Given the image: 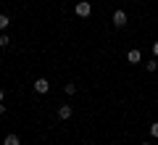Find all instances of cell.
<instances>
[{
	"mask_svg": "<svg viewBox=\"0 0 158 145\" xmlns=\"http://www.w3.org/2000/svg\"><path fill=\"white\" fill-rule=\"evenodd\" d=\"M48 90H50V82H48L45 77H40V79H34V92H40V95H45Z\"/></svg>",
	"mask_w": 158,
	"mask_h": 145,
	"instance_id": "cell-1",
	"label": "cell"
},
{
	"mask_svg": "<svg viewBox=\"0 0 158 145\" xmlns=\"http://www.w3.org/2000/svg\"><path fill=\"white\" fill-rule=\"evenodd\" d=\"M92 13V6L87 3V0H82V3H77V16H82V19H87Z\"/></svg>",
	"mask_w": 158,
	"mask_h": 145,
	"instance_id": "cell-2",
	"label": "cell"
},
{
	"mask_svg": "<svg viewBox=\"0 0 158 145\" xmlns=\"http://www.w3.org/2000/svg\"><path fill=\"white\" fill-rule=\"evenodd\" d=\"M113 27H127V13L124 11H116V13H113Z\"/></svg>",
	"mask_w": 158,
	"mask_h": 145,
	"instance_id": "cell-3",
	"label": "cell"
},
{
	"mask_svg": "<svg viewBox=\"0 0 158 145\" xmlns=\"http://www.w3.org/2000/svg\"><path fill=\"white\" fill-rule=\"evenodd\" d=\"M71 113H74L71 106H61V108H58V119H63V122H66V119H71Z\"/></svg>",
	"mask_w": 158,
	"mask_h": 145,
	"instance_id": "cell-4",
	"label": "cell"
},
{
	"mask_svg": "<svg viewBox=\"0 0 158 145\" xmlns=\"http://www.w3.org/2000/svg\"><path fill=\"white\" fill-rule=\"evenodd\" d=\"M127 61H129V63H140L142 61V53L140 50H129V53H127Z\"/></svg>",
	"mask_w": 158,
	"mask_h": 145,
	"instance_id": "cell-5",
	"label": "cell"
},
{
	"mask_svg": "<svg viewBox=\"0 0 158 145\" xmlns=\"http://www.w3.org/2000/svg\"><path fill=\"white\" fill-rule=\"evenodd\" d=\"M3 145H21V140H19V134H6Z\"/></svg>",
	"mask_w": 158,
	"mask_h": 145,
	"instance_id": "cell-6",
	"label": "cell"
},
{
	"mask_svg": "<svg viewBox=\"0 0 158 145\" xmlns=\"http://www.w3.org/2000/svg\"><path fill=\"white\" fill-rule=\"evenodd\" d=\"M8 24H11V19H8L6 13H0V32H6V29H8Z\"/></svg>",
	"mask_w": 158,
	"mask_h": 145,
	"instance_id": "cell-7",
	"label": "cell"
},
{
	"mask_svg": "<svg viewBox=\"0 0 158 145\" xmlns=\"http://www.w3.org/2000/svg\"><path fill=\"white\" fill-rule=\"evenodd\" d=\"M145 69H148V71L153 74V71H156V69H158V58H150V61L145 63Z\"/></svg>",
	"mask_w": 158,
	"mask_h": 145,
	"instance_id": "cell-8",
	"label": "cell"
},
{
	"mask_svg": "<svg viewBox=\"0 0 158 145\" xmlns=\"http://www.w3.org/2000/svg\"><path fill=\"white\" fill-rule=\"evenodd\" d=\"M8 45H11V37L6 32H0V48H8Z\"/></svg>",
	"mask_w": 158,
	"mask_h": 145,
	"instance_id": "cell-9",
	"label": "cell"
},
{
	"mask_svg": "<svg viewBox=\"0 0 158 145\" xmlns=\"http://www.w3.org/2000/svg\"><path fill=\"white\" fill-rule=\"evenodd\" d=\"M63 92H66V95H74V92H77V84H63Z\"/></svg>",
	"mask_w": 158,
	"mask_h": 145,
	"instance_id": "cell-10",
	"label": "cell"
},
{
	"mask_svg": "<svg viewBox=\"0 0 158 145\" xmlns=\"http://www.w3.org/2000/svg\"><path fill=\"white\" fill-rule=\"evenodd\" d=\"M150 134H153V137H158V122H153V127H150Z\"/></svg>",
	"mask_w": 158,
	"mask_h": 145,
	"instance_id": "cell-11",
	"label": "cell"
},
{
	"mask_svg": "<svg viewBox=\"0 0 158 145\" xmlns=\"http://www.w3.org/2000/svg\"><path fill=\"white\" fill-rule=\"evenodd\" d=\"M3 100H6V90L0 87V103H3Z\"/></svg>",
	"mask_w": 158,
	"mask_h": 145,
	"instance_id": "cell-12",
	"label": "cell"
},
{
	"mask_svg": "<svg viewBox=\"0 0 158 145\" xmlns=\"http://www.w3.org/2000/svg\"><path fill=\"white\" fill-rule=\"evenodd\" d=\"M3 113H6V100L0 103V116H3Z\"/></svg>",
	"mask_w": 158,
	"mask_h": 145,
	"instance_id": "cell-13",
	"label": "cell"
},
{
	"mask_svg": "<svg viewBox=\"0 0 158 145\" xmlns=\"http://www.w3.org/2000/svg\"><path fill=\"white\" fill-rule=\"evenodd\" d=\"M153 56H158V42H156V45H153Z\"/></svg>",
	"mask_w": 158,
	"mask_h": 145,
	"instance_id": "cell-14",
	"label": "cell"
},
{
	"mask_svg": "<svg viewBox=\"0 0 158 145\" xmlns=\"http://www.w3.org/2000/svg\"><path fill=\"white\" fill-rule=\"evenodd\" d=\"M140 145H150V143H140Z\"/></svg>",
	"mask_w": 158,
	"mask_h": 145,
	"instance_id": "cell-15",
	"label": "cell"
}]
</instances>
